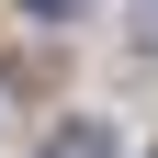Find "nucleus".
<instances>
[{"mask_svg": "<svg viewBox=\"0 0 158 158\" xmlns=\"http://www.w3.org/2000/svg\"><path fill=\"white\" fill-rule=\"evenodd\" d=\"M45 158H113V135H102V124H56V135H45Z\"/></svg>", "mask_w": 158, "mask_h": 158, "instance_id": "1", "label": "nucleus"}, {"mask_svg": "<svg viewBox=\"0 0 158 158\" xmlns=\"http://www.w3.org/2000/svg\"><path fill=\"white\" fill-rule=\"evenodd\" d=\"M147 34H158V0H147Z\"/></svg>", "mask_w": 158, "mask_h": 158, "instance_id": "3", "label": "nucleus"}, {"mask_svg": "<svg viewBox=\"0 0 158 158\" xmlns=\"http://www.w3.org/2000/svg\"><path fill=\"white\" fill-rule=\"evenodd\" d=\"M23 11H45V23H68V11H79V0H23Z\"/></svg>", "mask_w": 158, "mask_h": 158, "instance_id": "2", "label": "nucleus"}]
</instances>
